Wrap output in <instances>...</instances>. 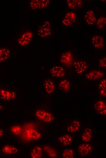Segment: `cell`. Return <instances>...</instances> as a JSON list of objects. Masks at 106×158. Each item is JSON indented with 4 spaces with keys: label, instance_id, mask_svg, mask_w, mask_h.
I'll return each mask as SVG.
<instances>
[{
    "label": "cell",
    "instance_id": "obj_1",
    "mask_svg": "<svg viewBox=\"0 0 106 158\" xmlns=\"http://www.w3.org/2000/svg\"><path fill=\"white\" fill-rule=\"evenodd\" d=\"M35 115L39 120L46 123L52 122L55 118L51 112L42 109H37L35 112Z\"/></svg>",
    "mask_w": 106,
    "mask_h": 158
},
{
    "label": "cell",
    "instance_id": "obj_2",
    "mask_svg": "<svg viewBox=\"0 0 106 158\" xmlns=\"http://www.w3.org/2000/svg\"><path fill=\"white\" fill-rule=\"evenodd\" d=\"M93 146L87 143H80L77 150L79 154L82 157H86L89 155L93 150Z\"/></svg>",
    "mask_w": 106,
    "mask_h": 158
},
{
    "label": "cell",
    "instance_id": "obj_3",
    "mask_svg": "<svg viewBox=\"0 0 106 158\" xmlns=\"http://www.w3.org/2000/svg\"><path fill=\"white\" fill-rule=\"evenodd\" d=\"M51 32L50 24L49 22L47 21L39 27L37 34L40 37L44 38L49 36Z\"/></svg>",
    "mask_w": 106,
    "mask_h": 158
},
{
    "label": "cell",
    "instance_id": "obj_4",
    "mask_svg": "<svg viewBox=\"0 0 106 158\" xmlns=\"http://www.w3.org/2000/svg\"><path fill=\"white\" fill-rule=\"evenodd\" d=\"M50 3V1L47 0H32L30 2V5L32 9H39L47 7Z\"/></svg>",
    "mask_w": 106,
    "mask_h": 158
},
{
    "label": "cell",
    "instance_id": "obj_5",
    "mask_svg": "<svg viewBox=\"0 0 106 158\" xmlns=\"http://www.w3.org/2000/svg\"><path fill=\"white\" fill-rule=\"evenodd\" d=\"M60 61L66 66H71L73 62L72 55L71 52L69 51L64 52L61 56Z\"/></svg>",
    "mask_w": 106,
    "mask_h": 158
},
{
    "label": "cell",
    "instance_id": "obj_6",
    "mask_svg": "<svg viewBox=\"0 0 106 158\" xmlns=\"http://www.w3.org/2000/svg\"><path fill=\"white\" fill-rule=\"evenodd\" d=\"M50 71L51 76L53 78H62L65 75L64 68L59 66H53L51 68Z\"/></svg>",
    "mask_w": 106,
    "mask_h": 158
},
{
    "label": "cell",
    "instance_id": "obj_7",
    "mask_svg": "<svg viewBox=\"0 0 106 158\" xmlns=\"http://www.w3.org/2000/svg\"><path fill=\"white\" fill-rule=\"evenodd\" d=\"M33 36V33L30 31H27L24 33L18 39V44L22 46L27 45L30 42Z\"/></svg>",
    "mask_w": 106,
    "mask_h": 158
},
{
    "label": "cell",
    "instance_id": "obj_8",
    "mask_svg": "<svg viewBox=\"0 0 106 158\" xmlns=\"http://www.w3.org/2000/svg\"><path fill=\"white\" fill-rule=\"evenodd\" d=\"M104 73L98 70H94L89 72L86 74V77L90 80H97L101 78Z\"/></svg>",
    "mask_w": 106,
    "mask_h": 158
},
{
    "label": "cell",
    "instance_id": "obj_9",
    "mask_svg": "<svg viewBox=\"0 0 106 158\" xmlns=\"http://www.w3.org/2000/svg\"><path fill=\"white\" fill-rule=\"evenodd\" d=\"M74 65L76 72L79 74L84 73L88 68L86 63L83 60H77L74 62Z\"/></svg>",
    "mask_w": 106,
    "mask_h": 158
},
{
    "label": "cell",
    "instance_id": "obj_10",
    "mask_svg": "<svg viewBox=\"0 0 106 158\" xmlns=\"http://www.w3.org/2000/svg\"><path fill=\"white\" fill-rule=\"evenodd\" d=\"M26 133L27 138L32 140H38L42 136L41 133L35 129L34 128L27 129Z\"/></svg>",
    "mask_w": 106,
    "mask_h": 158
},
{
    "label": "cell",
    "instance_id": "obj_11",
    "mask_svg": "<svg viewBox=\"0 0 106 158\" xmlns=\"http://www.w3.org/2000/svg\"><path fill=\"white\" fill-rule=\"evenodd\" d=\"M76 19V15L73 12L67 13L62 20L63 24L66 26H71L74 23Z\"/></svg>",
    "mask_w": 106,
    "mask_h": 158
},
{
    "label": "cell",
    "instance_id": "obj_12",
    "mask_svg": "<svg viewBox=\"0 0 106 158\" xmlns=\"http://www.w3.org/2000/svg\"><path fill=\"white\" fill-rule=\"evenodd\" d=\"M94 108L98 114L103 116L106 114V106L105 103L102 100L97 101L94 105Z\"/></svg>",
    "mask_w": 106,
    "mask_h": 158
},
{
    "label": "cell",
    "instance_id": "obj_13",
    "mask_svg": "<svg viewBox=\"0 0 106 158\" xmlns=\"http://www.w3.org/2000/svg\"><path fill=\"white\" fill-rule=\"evenodd\" d=\"M15 92L2 89L0 90V97L1 99L6 101H9L15 99L16 97Z\"/></svg>",
    "mask_w": 106,
    "mask_h": 158
},
{
    "label": "cell",
    "instance_id": "obj_14",
    "mask_svg": "<svg viewBox=\"0 0 106 158\" xmlns=\"http://www.w3.org/2000/svg\"><path fill=\"white\" fill-rule=\"evenodd\" d=\"M91 42L94 48L96 49L102 48L104 45L103 37L99 35L94 36L91 38Z\"/></svg>",
    "mask_w": 106,
    "mask_h": 158
},
{
    "label": "cell",
    "instance_id": "obj_15",
    "mask_svg": "<svg viewBox=\"0 0 106 158\" xmlns=\"http://www.w3.org/2000/svg\"><path fill=\"white\" fill-rule=\"evenodd\" d=\"M73 140V137L68 134H65L58 138V141L63 146H69Z\"/></svg>",
    "mask_w": 106,
    "mask_h": 158
},
{
    "label": "cell",
    "instance_id": "obj_16",
    "mask_svg": "<svg viewBox=\"0 0 106 158\" xmlns=\"http://www.w3.org/2000/svg\"><path fill=\"white\" fill-rule=\"evenodd\" d=\"M43 152L42 147L40 146H36L30 149V156L32 158H41L43 156Z\"/></svg>",
    "mask_w": 106,
    "mask_h": 158
},
{
    "label": "cell",
    "instance_id": "obj_17",
    "mask_svg": "<svg viewBox=\"0 0 106 158\" xmlns=\"http://www.w3.org/2000/svg\"><path fill=\"white\" fill-rule=\"evenodd\" d=\"M84 19L87 24L92 25L96 20L94 13L92 10H88L84 14Z\"/></svg>",
    "mask_w": 106,
    "mask_h": 158
},
{
    "label": "cell",
    "instance_id": "obj_18",
    "mask_svg": "<svg viewBox=\"0 0 106 158\" xmlns=\"http://www.w3.org/2000/svg\"><path fill=\"white\" fill-rule=\"evenodd\" d=\"M43 85L45 92L48 94L53 93L55 89L54 82L49 78H46L44 81Z\"/></svg>",
    "mask_w": 106,
    "mask_h": 158
},
{
    "label": "cell",
    "instance_id": "obj_19",
    "mask_svg": "<svg viewBox=\"0 0 106 158\" xmlns=\"http://www.w3.org/2000/svg\"><path fill=\"white\" fill-rule=\"evenodd\" d=\"M2 152L5 154H15L18 151V149L15 146L11 145L6 144L2 147Z\"/></svg>",
    "mask_w": 106,
    "mask_h": 158
},
{
    "label": "cell",
    "instance_id": "obj_20",
    "mask_svg": "<svg viewBox=\"0 0 106 158\" xmlns=\"http://www.w3.org/2000/svg\"><path fill=\"white\" fill-rule=\"evenodd\" d=\"M67 3L69 8L72 10L78 9L83 5V1L80 0H67Z\"/></svg>",
    "mask_w": 106,
    "mask_h": 158
},
{
    "label": "cell",
    "instance_id": "obj_21",
    "mask_svg": "<svg viewBox=\"0 0 106 158\" xmlns=\"http://www.w3.org/2000/svg\"><path fill=\"white\" fill-rule=\"evenodd\" d=\"M80 128V122L78 120H75L68 125L67 128V130L70 133H74L78 131Z\"/></svg>",
    "mask_w": 106,
    "mask_h": 158
},
{
    "label": "cell",
    "instance_id": "obj_22",
    "mask_svg": "<svg viewBox=\"0 0 106 158\" xmlns=\"http://www.w3.org/2000/svg\"><path fill=\"white\" fill-rule=\"evenodd\" d=\"M92 134V131L91 129L88 127L84 129L82 134V140L85 143L89 142L91 139Z\"/></svg>",
    "mask_w": 106,
    "mask_h": 158
},
{
    "label": "cell",
    "instance_id": "obj_23",
    "mask_svg": "<svg viewBox=\"0 0 106 158\" xmlns=\"http://www.w3.org/2000/svg\"><path fill=\"white\" fill-rule=\"evenodd\" d=\"M70 86V83L69 81L66 79H63L60 81L58 84L59 89L65 93H66L69 91Z\"/></svg>",
    "mask_w": 106,
    "mask_h": 158
},
{
    "label": "cell",
    "instance_id": "obj_24",
    "mask_svg": "<svg viewBox=\"0 0 106 158\" xmlns=\"http://www.w3.org/2000/svg\"><path fill=\"white\" fill-rule=\"evenodd\" d=\"M43 150L49 157L54 158L57 157V152L53 148L48 145H44L43 146Z\"/></svg>",
    "mask_w": 106,
    "mask_h": 158
},
{
    "label": "cell",
    "instance_id": "obj_25",
    "mask_svg": "<svg viewBox=\"0 0 106 158\" xmlns=\"http://www.w3.org/2000/svg\"><path fill=\"white\" fill-rule=\"evenodd\" d=\"M10 54V50L6 48L0 49V62L6 60Z\"/></svg>",
    "mask_w": 106,
    "mask_h": 158
},
{
    "label": "cell",
    "instance_id": "obj_26",
    "mask_svg": "<svg viewBox=\"0 0 106 158\" xmlns=\"http://www.w3.org/2000/svg\"><path fill=\"white\" fill-rule=\"evenodd\" d=\"M106 78L102 80L98 85V90L99 94L103 97L106 96Z\"/></svg>",
    "mask_w": 106,
    "mask_h": 158
},
{
    "label": "cell",
    "instance_id": "obj_27",
    "mask_svg": "<svg viewBox=\"0 0 106 158\" xmlns=\"http://www.w3.org/2000/svg\"><path fill=\"white\" fill-rule=\"evenodd\" d=\"M62 157L63 158H75V153L73 150L70 148L65 149L62 152Z\"/></svg>",
    "mask_w": 106,
    "mask_h": 158
},
{
    "label": "cell",
    "instance_id": "obj_28",
    "mask_svg": "<svg viewBox=\"0 0 106 158\" xmlns=\"http://www.w3.org/2000/svg\"><path fill=\"white\" fill-rule=\"evenodd\" d=\"M106 17H101L97 19L96 23V26L98 29H101L104 28L106 26Z\"/></svg>",
    "mask_w": 106,
    "mask_h": 158
},
{
    "label": "cell",
    "instance_id": "obj_29",
    "mask_svg": "<svg viewBox=\"0 0 106 158\" xmlns=\"http://www.w3.org/2000/svg\"><path fill=\"white\" fill-rule=\"evenodd\" d=\"M21 131V127L18 125L13 126L11 128V132L15 135L19 134L20 133Z\"/></svg>",
    "mask_w": 106,
    "mask_h": 158
},
{
    "label": "cell",
    "instance_id": "obj_30",
    "mask_svg": "<svg viewBox=\"0 0 106 158\" xmlns=\"http://www.w3.org/2000/svg\"><path fill=\"white\" fill-rule=\"evenodd\" d=\"M98 64L99 67L101 68H105L106 67V59L105 57H104L99 60Z\"/></svg>",
    "mask_w": 106,
    "mask_h": 158
},
{
    "label": "cell",
    "instance_id": "obj_31",
    "mask_svg": "<svg viewBox=\"0 0 106 158\" xmlns=\"http://www.w3.org/2000/svg\"><path fill=\"white\" fill-rule=\"evenodd\" d=\"M4 134L3 130L0 127V139L3 136Z\"/></svg>",
    "mask_w": 106,
    "mask_h": 158
},
{
    "label": "cell",
    "instance_id": "obj_32",
    "mask_svg": "<svg viewBox=\"0 0 106 158\" xmlns=\"http://www.w3.org/2000/svg\"><path fill=\"white\" fill-rule=\"evenodd\" d=\"M2 106L1 105H0V109H2Z\"/></svg>",
    "mask_w": 106,
    "mask_h": 158
}]
</instances>
